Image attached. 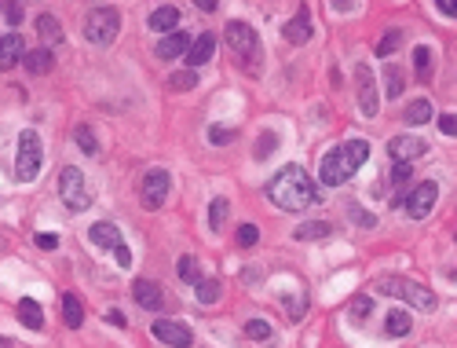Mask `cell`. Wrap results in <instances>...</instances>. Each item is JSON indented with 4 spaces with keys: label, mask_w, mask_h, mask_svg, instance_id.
Masks as SVG:
<instances>
[{
    "label": "cell",
    "mask_w": 457,
    "mask_h": 348,
    "mask_svg": "<svg viewBox=\"0 0 457 348\" xmlns=\"http://www.w3.org/2000/svg\"><path fill=\"white\" fill-rule=\"evenodd\" d=\"M267 198L286 213H300V209L318 202V187L311 184V176L300 165H286V169H278V176L267 184Z\"/></svg>",
    "instance_id": "cell-1"
},
{
    "label": "cell",
    "mask_w": 457,
    "mask_h": 348,
    "mask_svg": "<svg viewBox=\"0 0 457 348\" xmlns=\"http://www.w3.org/2000/svg\"><path fill=\"white\" fill-rule=\"evenodd\" d=\"M369 158V143L366 140H347L333 150L322 155V165H318V176L325 187H344L347 180L355 176V169H362Z\"/></svg>",
    "instance_id": "cell-2"
},
{
    "label": "cell",
    "mask_w": 457,
    "mask_h": 348,
    "mask_svg": "<svg viewBox=\"0 0 457 348\" xmlns=\"http://www.w3.org/2000/svg\"><path fill=\"white\" fill-rule=\"evenodd\" d=\"M227 45L231 52L238 55V62L249 70V74H260V67H264V45H260V37L249 23H227Z\"/></svg>",
    "instance_id": "cell-3"
},
{
    "label": "cell",
    "mask_w": 457,
    "mask_h": 348,
    "mask_svg": "<svg viewBox=\"0 0 457 348\" xmlns=\"http://www.w3.org/2000/svg\"><path fill=\"white\" fill-rule=\"evenodd\" d=\"M377 290L388 293V297H403V301H410L413 308H421V312H432L435 304H439L428 286H421V282H413V279H399V275H381Z\"/></svg>",
    "instance_id": "cell-4"
},
{
    "label": "cell",
    "mask_w": 457,
    "mask_h": 348,
    "mask_svg": "<svg viewBox=\"0 0 457 348\" xmlns=\"http://www.w3.org/2000/svg\"><path fill=\"white\" fill-rule=\"evenodd\" d=\"M117 30H121V11L117 8H92L88 15H84V40L88 45H96V48H106L110 40L117 37Z\"/></svg>",
    "instance_id": "cell-5"
},
{
    "label": "cell",
    "mask_w": 457,
    "mask_h": 348,
    "mask_svg": "<svg viewBox=\"0 0 457 348\" xmlns=\"http://www.w3.org/2000/svg\"><path fill=\"white\" fill-rule=\"evenodd\" d=\"M40 165H45V143L33 128H26L23 136H18V158H15V180L18 184H30L37 180Z\"/></svg>",
    "instance_id": "cell-6"
},
{
    "label": "cell",
    "mask_w": 457,
    "mask_h": 348,
    "mask_svg": "<svg viewBox=\"0 0 457 348\" xmlns=\"http://www.w3.org/2000/svg\"><path fill=\"white\" fill-rule=\"evenodd\" d=\"M59 198L66 202L70 213H84L92 206V191H88V180H84V172L77 165H66L59 172Z\"/></svg>",
    "instance_id": "cell-7"
},
{
    "label": "cell",
    "mask_w": 457,
    "mask_h": 348,
    "mask_svg": "<svg viewBox=\"0 0 457 348\" xmlns=\"http://www.w3.org/2000/svg\"><path fill=\"white\" fill-rule=\"evenodd\" d=\"M88 238L96 246H103V249H110L114 257H117V268H132V249L125 246V235L110 224V220H99V224H92L88 228Z\"/></svg>",
    "instance_id": "cell-8"
},
{
    "label": "cell",
    "mask_w": 457,
    "mask_h": 348,
    "mask_svg": "<svg viewBox=\"0 0 457 348\" xmlns=\"http://www.w3.org/2000/svg\"><path fill=\"white\" fill-rule=\"evenodd\" d=\"M355 92H359V111L362 118H377V106H381V96H377V77L366 62H355Z\"/></svg>",
    "instance_id": "cell-9"
},
{
    "label": "cell",
    "mask_w": 457,
    "mask_h": 348,
    "mask_svg": "<svg viewBox=\"0 0 457 348\" xmlns=\"http://www.w3.org/2000/svg\"><path fill=\"white\" fill-rule=\"evenodd\" d=\"M168 187H172L168 169H150L146 176H143V184H139L143 206H146L150 213H154V209H161V206H165V198H168Z\"/></svg>",
    "instance_id": "cell-10"
},
{
    "label": "cell",
    "mask_w": 457,
    "mask_h": 348,
    "mask_svg": "<svg viewBox=\"0 0 457 348\" xmlns=\"http://www.w3.org/2000/svg\"><path fill=\"white\" fill-rule=\"evenodd\" d=\"M435 202H439V184L424 180V184H417V187L410 191V198H406V213L413 216V220H424V216L435 209Z\"/></svg>",
    "instance_id": "cell-11"
},
{
    "label": "cell",
    "mask_w": 457,
    "mask_h": 348,
    "mask_svg": "<svg viewBox=\"0 0 457 348\" xmlns=\"http://www.w3.org/2000/svg\"><path fill=\"white\" fill-rule=\"evenodd\" d=\"M154 337L165 341L168 348H190V344H194L190 326H183V322H176V319H154Z\"/></svg>",
    "instance_id": "cell-12"
},
{
    "label": "cell",
    "mask_w": 457,
    "mask_h": 348,
    "mask_svg": "<svg viewBox=\"0 0 457 348\" xmlns=\"http://www.w3.org/2000/svg\"><path fill=\"white\" fill-rule=\"evenodd\" d=\"M282 37H286L289 45H308V40H311V15H308V4H300L296 15L289 18L286 26H282Z\"/></svg>",
    "instance_id": "cell-13"
},
{
    "label": "cell",
    "mask_w": 457,
    "mask_h": 348,
    "mask_svg": "<svg viewBox=\"0 0 457 348\" xmlns=\"http://www.w3.org/2000/svg\"><path fill=\"white\" fill-rule=\"evenodd\" d=\"M424 150H428V143L421 136H395L388 143V155L395 162H413V158H421Z\"/></svg>",
    "instance_id": "cell-14"
},
{
    "label": "cell",
    "mask_w": 457,
    "mask_h": 348,
    "mask_svg": "<svg viewBox=\"0 0 457 348\" xmlns=\"http://www.w3.org/2000/svg\"><path fill=\"white\" fill-rule=\"evenodd\" d=\"M132 297H136L139 308H146V312H158L161 304H165V293H161V286H158L154 279H136Z\"/></svg>",
    "instance_id": "cell-15"
},
{
    "label": "cell",
    "mask_w": 457,
    "mask_h": 348,
    "mask_svg": "<svg viewBox=\"0 0 457 348\" xmlns=\"http://www.w3.org/2000/svg\"><path fill=\"white\" fill-rule=\"evenodd\" d=\"M212 52H216V37L212 33H202V37H194L190 40V48H187V62H190V70L194 67H205V62L212 59Z\"/></svg>",
    "instance_id": "cell-16"
},
{
    "label": "cell",
    "mask_w": 457,
    "mask_h": 348,
    "mask_svg": "<svg viewBox=\"0 0 457 348\" xmlns=\"http://www.w3.org/2000/svg\"><path fill=\"white\" fill-rule=\"evenodd\" d=\"M23 55H26V48H23V37H18V33L0 37V70L18 67V62H23Z\"/></svg>",
    "instance_id": "cell-17"
},
{
    "label": "cell",
    "mask_w": 457,
    "mask_h": 348,
    "mask_svg": "<svg viewBox=\"0 0 457 348\" xmlns=\"http://www.w3.org/2000/svg\"><path fill=\"white\" fill-rule=\"evenodd\" d=\"M146 26L154 30V33H176L180 30V8H172V4L158 8L154 15L146 18Z\"/></svg>",
    "instance_id": "cell-18"
},
{
    "label": "cell",
    "mask_w": 457,
    "mask_h": 348,
    "mask_svg": "<svg viewBox=\"0 0 457 348\" xmlns=\"http://www.w3.org/2000/svg\"><path fill=\"white\" fill-rule=\"evenodd\" d=\"M23 67L30 70V74H52V67H55V55H52V48H45V45H40V48H30L26 55H23Z\"/></svg>",
    "instance_id": "cell-19"
},
{
    "label": "cell",
    "mask_w": 457,
    "mask_h": 348,
    "mask_svg": "<svg viewBox=\"0 0 457 348\" xmlns=\"http://www.w3.org/2000/svg\"><path fill=\"white\" fill-rule=\"evenodd\" d=\"M187 48H190V37L183 30L165 33L161 45H158V59H180V55H187Z\"/></svg>",
    "instance_id": "cell-20"
},
{
    "label": "cell",
    "mask_w": 457,
    "mask_h": 348,
    "mask_svg": "<svg viewBox=\"0 0 457 348\" xmlns=\"http://www.w3.org/2000/svg\"><path fill=\"white\" fill-rule=\"evenodd\" d=\"M37 37L45 40V48H55V45H62V37H66V33H62V23H59V18L45 11V15L37 18Z\"/></svg>",
    "instance_id": "cell-21"
},
{
    "label": "cell",
    "mask_w": 457,
    "mask_h": 348,
    "mask_svg": "<svg viewBox=\"0 0 457 348\" xmlns=\"http://www.w3.org/2000/svg\"><path fill=\"white\" fill-rule=\"evenodd\" d=\"M18 322L30 326V330H45V308L33 297H23L18 301Z\"/></svg>",
    "instance_id": "cell-22"
},
{
    "label": "cell",
    "mask_w": 457,
    "mask_h": 348,
    "mask_svg": "<svg viewBox=\"0 0 457 348\" xmlns=\"http://www.w3.org/2000/svg\"><path fill=\"white\" fill-rule=\"evenodd\" d=\"M293 235L300 238V242H318V238H330L333 235V224L330 220H308V224H300Z\"/></svg>",
    "instance_id": "cell-23"
},
{
    "label": "cell",
    "mask_w": 457,
    "mask_h": 348,
    "mask_svg": "<svg viewBox=\"0 0 457 348\" xmlns=\"http://www.w3.org/2000/svg\"><path fill=\"white\" fill-rule=\"evenodd\" d=\"M403 89H406V70L395 67V62H388V67H384V92H388L391 99H399Z\"/></svg>",
    "instance_id": "cell-24"
},
{
    "label": "cell",
    "mask_w": 457,
    "mask_h": 348,
    "mask_svg": "<svg viewBox=\"0 0 457 348\" xmlns=\"http://www.w3.org/2000/svg\"><path fill=\"white\" fill-rule=\"evenodd\" d=\"M62 322H66L70 330H77V326L84 322V308H81V301L74 293H62Z\"/></svg>",
    "instance_id": "cell-25"
},
{
    "label": "cell",
    "mask_w": 457,
    "mask_h": 348,
    "mask_svg": "<svg viewBox=\"0 0 457 348\" xmlns=\"http://www.w3.org/2000/svg\"><path fill=\"white\" fill-rule=\"evenodd\" d=\"M410 326H413V319H410V312H388L384 315V330L391 334V337H406L410 334Z\"/></svg>",
    "instance_id": "cell-26"
},
{
    "label": "cell",
    "mask_w": 457,
    "mask_h": 348,
    "mask_svg": "<svg viewBox=\"0 0 457 348\" xmlns=\"http://www.w3.org/2000/svg\"><path fill=\"white\" fill-rule=\"evenodd\" d=\"M227 213H231V202L227 198H212V206H209V231H224Z\"/></svg>",
    "instance_id": "cell-27"
},
{
    "label": "cell",
    "mask_w": 457,
    "mask_h": 348,
    "mask_svg": "<svg viewBox=\"0 0 457 348\" xmlns=\"http://www.w3.org/2000/svg\"><path fill=\"white\" fill-rule=\"evenodd\" d=\"M194 293H198L202 304H216L220 301V279H198L194 282Z\"/></svg>",
    "instance_id": "cell-28"
},
{
    "label": "cell",
    "mask_w": 457,
    "mask_h": 348,
    "mask_svg": "<svg viewBox=\"0 0 457 348\" xmlns=\"http://www.w3.org/2000/svg\"><path fill=\"white\" fill-rule=\"evenodd\" d=\"M410 125H424V121H432V103L428 99H413L410 106H406V114H403Z\"/></svg>",
    "instance_id": "cell-29"
},
{
    "label": "cell",
    "mask_w": 457,
    "mask_h": 348,
    "mask_svg": "<svg viewBox=\"0 0 457 348\" xmlns=\"http://www.w3.org/2000/svg\"><path fill=\"white\" fill-rule=\"evenodd\" d=\"M413 70H417L421 81L432 77V48H428V45H417V48H413Z\"/></svg>",
    "instance_id": "cell-30"
},
{
    "label": "cell",
    "mask_w": 457,
    "mask_h": 348,
    "mask_svg": "<svg viewBox=\"0 0 457 348\" xmlns=\"http://www.w3.org/2000/svg\"><path fill=\"white\" fill-rule=\"evenodd\" d=\"M74 140H77V147L84 150V155H99V143H96V133L88 125H77L74 128Z\"/></svg>",
    "instance_id": "cell-31"
},
{
    "label": "cell",
    "mask_w": 457,
    "mask_h": 348,
    "mask_svg": "<svg viewBox=\"0 0 457 348\" xmlns=\"http://www.w3.org/2000/svg\"><path fill=\"white\" fill-rule=\"evenodd\" d=\"M369 308H374V301H369L366 293H359V297H352V301H347V319L362 322V319L369 315Z\"/></svg>",
    "instance_id": "cell-32"
},
{
    "label": "cell",
    "mask_w": 457,
    "mask_h": 348,
    "mask_svg": "<svg viewBox=\"0 0 457 348\" xmlns=\"http://www.w3.org/2000/svg\"><path fill=\"white\" fill-rule=\"evenodd\" d=\"M274 150H278V133H260V140H256V150H253V155H256V162L271 158Z\"/></svg>",
    "instance_id": "cell-33"
},
{
    "label": "cell",
    "mask_w": 457,
    "mask_h": 348,
    "mask_svg": "<svg viewBox=\"0 0 457 348\" xmlns=\"http://www.w3.org/2000/svg\"><path fill=\"white\" fill-rule=\"evenodd\" d=\"M194 84H198V74H194V70H180V74L168 77V89L172 92H190Z\"/></svg>",
    "instance_id": "cell-34"
},
{
    "label": "cell",
    "mask_w": 457,
    "mask_h": 348,
    "mask_svg": "<svg viewBox=\"0 0 457 348\" xmlns=\"http://www.w3.org/2000/svg\"><path fill=\"white\" fill-rule=\"evenodd\" d=\"M399 45H403V30H399V26H391V30L377 40V55H391Z\"/></svg>",
    "instance_id": "cell-35"
},
{
    "label": "cell",
    "mask_w": 457,
    "mask_h": 348,
    "mask_svg": "<svg viewBox=\"0 0 457 348\" xmlns=\"http://www.w3.org/2000/svg\"><path fill=\"white\" fill-rule=\"evenodd\" d=\"M245 334H249L253 341H271V322H267V319H249V322H245Z\"/></svg>",
    "instance_id": "cell-36"
},
{
    "label": "cell",
    "mask_w": 457,
    "mask_h": 348,
    "mask_svg": "<svg viewBox=\"0 0 457 348\" xmlns=\"http://www.w3.org/2000/svg\"><path fill=\"white\" fill-rule=\"evenodd\" d=\"M180 279H183V282H198V279H202L198 260H194V257H183V260H180Z\"/></svg>",
    "instance_id": "cell-37"
},
{
    "label": "cell",
    "mask_w": 457,
    "mask_h": 348,
    "mask_svg": "<svg viewBox=\"0 0 457 348\" xmlns=\"http://www.w3.org/2000/svg\"><path fill=\"white\" fill-rule=\"evenodd\" d=\"M234 136H238L234 128H224V125H212V128H209V140H212L216 147H227V143H231Z\"/></svg>",
    "instance_id": "cell-38"
},
{
    "label": "cell",
    "mask_w": 457,
    "mask_h": 348,
    "mask_svg": "<svg viewBox=\"0 0 457 348\" xmlns=\"http://www.w3.org/2000/svg\"><path fill=\"white\" fill-rule=\"evenodd\" d=\"M256 238H260V231H256V224H242L238 228V246H256Z\"/></svg>",
    "instance_id": "cell-39"
},
{
    "label": "cell",
    "mask_w": 457,
    "mask_h": 348,
    "mask_svg": "<svg viewBox=\"0 0 457 348\" xmlns=\"http://www.w3.org/2000/svg\"><path fill=\"white\" fill-rule=\"evenodd\" d=\"M0 8L8 11V23H11V26L23 23V8H18V0H0Z\"/></svg>",
    "instance_id": "cell-40"
},
{
    "label": "cell",
    "mask_w": 457,
    "mask_h": 348,
    "mask_svg": "<svg viewBox=\"0 0 457 348\" xmlns=\"http://www.w3.org/2000/svg\"><path fill=\"white\" fill-rule=\"evenodd\" d=\"M347 216H352V220H355L359 228H374V224H377L374 216H369V213H362L359 206H347Z\"/></svg>",
    "instance_id": "cell-41"
},
{
    "label": "cell",
    "mask_w": 457,
    "mask_h": 348,
    "mask_svg": "<svg viewBox=\"0 0 457 348\" xmlns=\"http://www.w3.org/2000/svg\"><path fill=\"white\" fill-rule=\"evenodd\" d=\"M439 133L457 136V114H439Z\"/></svg>",
    "instance_id": "cell-42"
},
{
    "label": "cell",
    "mask_w": 457,
    "mask_h": 348,
    "mask_svg": "<svg viewBox=\"0 0 457 348\" xmlns=\"http://www.w3.org/2000/svg\"><path fill=\"white\" fill-rule=\"evenodd\" d=\"M406 180H410V162H399L391 169V184H406Z\"/></svg>",
    "instance_id": "cell-43"
},
{
    "label": "cell",
    "mask_w": 457,
    "mask_h": 348,
    "mask_svg": "<svg viewBox=\"0 0 457 348\" xmlns=\"http://www.w3.org/2000/svg\"><path fill=\"white\" fill-rule=\"evenodd\" d=\"M106 322H110V326H117V330H121V326H128L125 312H117V308H110V312H106Z\"/></svg>",
    "instance_id": "cell-44"
},
{
    "label": "cell",
    "mask_w": 457,
    "mask_h": 348,
    "mask_svg": "<svg viewBox=\"0 0 457 348\" xmlns=\"http://www.w3.org/2000/svg\"><path fill=\"white\" fill-rule=\"evenodd\" d=\"M435 8H439L443 15H450V18H457V0H435Z\"/></svg>",
    "instance_id": "cell-45"
},
{
    "label": "cell",
    "mask_w": 457,
    "mask_h": 348,
    "mask_svg": "<svg viewBox=\"0 0 457 348\" xmlns=\"http://www.w3.org/2000/svg\"><path fill=\"white\" fill-rule=\"evenodd\" d=\"M37 246H40V249H55L59 238H55V235H37Z\"/></svg>",
    "instance_id": "cell-46"
},
{
    "label": "cell",
    "mask_w": 457,
    "mask_h": 348,
    "mask_svg": "<svg viewBox=\"0 0 457 348\" xmlns=\"http://www.w3.org/2000/svg\"><path fill=\"white\" fill-rule=\"evenodd\" d=\"M216 4L220 0H194V8H202V11H216Z\"/></svg>",
    "instance_id": "cell-47"
},
{
    "label": "cell",
    "mask_w": 457,
    "mask_h": 348,
    "mask_svg": "<svg viewBox=\"0 0 457 348\" xmlns=\"http://www.w3.org/2000/svg\"><path fill=\"white\" fill-rule=\"evenodd\" d=\"M330 4H333V11H340V15L352 11V0H330Z\"/></svg>",
    "instance_id": "cell-48"
}]
</instances>
